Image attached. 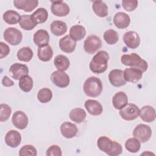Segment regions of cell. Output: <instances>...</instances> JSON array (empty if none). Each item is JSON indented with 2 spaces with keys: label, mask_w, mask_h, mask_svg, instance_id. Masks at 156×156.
<instances>
[{
  "label": "cell",
  "mask_w": 156,
  "mask_h": 156,
  "mask_svg": "<svg viewBox=\"0 0 156 156\" xmlns=\"http://www.w3.org/2000/svg\"><path fill=\"white\" fill-rule=\"evenodd\" d=\"M49 38V35L46 30L39 29L34 34L33 41L37 46L42 47L48 45Z\"/></svg>",
  "instance_id": "cell-17"
},
{
  "label": "cell",
  "mask_w": 156,
  "mask_h": 156,
  "mask_svg": "<svg viewBox=\"0 0 156 156\" xmlns=\"http://www.w3.org/2000/svg\"><path fill=\"white\" fill-rule=\"evenodd\" d=\"M99 149L110 156H116L122 152V146L105 136H100L97 141Z\"/></svg>",
  "instance_id": "cell-1"
},
{
  "label": "cell",
  "mask_w": 156,
  "mask_h": 156,
  "mask_svg": "<svg viewBox=\"0 0 156 156\" xmlns=\"http://www.w3.org/2000/svg\"><path fill=\"white\" fill-rule=\"evenodd\" d=\"M52 98L51 90L48 88L40 89L37 93V99L41 103L49 102Z\"/></svg>",
  "instance_id": "cell-37"
},
{
  "label": "cell",
  "mask_w": 156,
  "mask_h": 156,
  "mask_svg": "<svg viewBox=\"0 0 156 156\" xmlns=\"http://www.w3.org/2000/svg\"><path fill=\"white\" fill-rule=\"evenodd\" d=\"M152 135L151 127L144 124L137 125L133 131V136L141 143L148 141Z\"/></svg>",
  "instance_id": "cell-5"
},
{
  "label": "cell",
  "mask_w": 156,
  "mask_h": 156,
  "mask_svg": "<svg viewBox=\"0 0 156 156\" xmlns=\"http://www.w3.org/2000/svg\"><path fill=\"white\" fill-rule=\"evenodd\" d=\"M140 114L138 107L132 103L127 104L122 109L119 110V115L124 120L132 121L138 118Z\"/></svg>",
  "instance_id": "cell-7"
},
{
  "label": "cell",
  "mask_w": 156,
  "mask_h": 156,
  "mask_svg": "<svg viewBox=\"0 0 156 156\" xmlns=\"http://www.w3.org/2000/svg\"><path fill=\"white\" fill-rule=\"evenodd\" d=\"M20 17L18 12L12 10H7L4 13L2 16L4 21L9 24H15L19 23Z\"/></svg>",
  "instance_id": "cell-32"
},
{
  "label": "cell",
  "mask_w": 156,
  "mask_h": 156,
  "mask_svg": "<svg viewBox=\"0 0 156 156\" xmlns=\"http://www.w3.org/2000/svg\"><path fill=\"white\" fill-rule=\"evenodd\" d=\"M122 5L124 10L128 12H132L135 10L138 6V1H127L124 0L122 1Z\"/></svg>",
  "instance_id": "cell-41"
},
{
  "label": "cell",
  "mask_w": 156,
  "mask_h": 156,
  "mask_svg": "<svg viewBox=\"0 0 156 156\" xmlns=\"http://www.w3.org/2000/svg\"><path fill=\"white\" fill-rule=\"evenodd\" d=\"M14 6L26 12H32L38 4L37 0H15L13 1Z\"/></svg>",
  "instance_id": "cell-15"
},
{
  "label": "cell",
  "mask_w": 156,
  "mask_h": 156,
  "mask_svg": "<svg viewBox=\"0 0 156 156\" xmlns=\"http://www.w3.org/2000/svg\"><path fill=\"white\" fill-rule=\"evenodd\" d=\"M101 46L102 41L100 38L95 35H91L85 39L83 48L87 53L93 54L101 49Z\"/></svg>",
  "instance_id": "cell-8"
},
{
  "label": "cell",
  "mask_w": 156,
  "mask_h": 156,
  "mask_svg": "<svg viewBox=\"0 0 156 156\" xmlns=\"http://www.w3.org/2000/svg\"><path fill=\"white\" fill-rule=\"evenodd\" d=\"M46 155L47 156H61L62 155V150L58 146L52 145L47 149Z\"/></svg>",
  "instance_id": "cell-42"
},
{
  "label": "cell",
  "mask_w": 156,
  "mask_h": 156,
  "mask_svg": "<svg viewBox=\"0 0 156 156\" xmlns=\"http://www.w3.org/2000/svg\"><path fill=\"white\" fill-rule=\"evenodd\" d=\"M108 79L110 83L116 87H122L126 83V80L124 77L123 71L118 69H113L109 73Z\"/></svg>",
  "instance_id": "cell-12"
},
{
  "label": "cell",
  "mask_w": 156,
  "mask_h": 156,
  "mask_svg": "<svg viewBox=\"0 0 156 156\" xmlns=\"http://www.w3.org/2000/svg\"><path fill=\"white\" fill-rule=\"evenodd\" d=\"M123 73L125 80L132 83H136L141 79L143 76V72L141 70L133 68H126Z\"/></svg>",
  "instance_id": "cell-21"
},
{
  "label": "cell",
  "mask_w": 156,
  "mask_h": 156,
  "mask_svg": "<svg viewBox=\"0 0 156 156\" xmlns=\"http://www.w3.org/2000/svg\"><path fill=\"white\" fill-rule=\"evenodd\" d=\"M78 132L77 126L70 122H64L60 126V132L66 138L74 137Z\"/></svg>",
  "instance_id": "cell-22"
},
{
  "label": "cell",
  "mask_w": 156,
  "mask_h": 156,
  "mask_svg": "<svg viewBox=\"0 0 156 156\" xmlns=\"http://www.w3.org/2000/svg\"><path fill=\"white\" fill-rule=\"evenodd\" d=\"M85 28L81 25H74L70 28L69 36L76 41H80L83 39L85 37Z\"/></svg>",
  "instance_id": "cell-26"
},
{
  "label": "cell",
  "mask_w": 156,
  "mask_h": 156,
  "mask_svg": "<svg viewBox=\"0 0 156 156\" xmlns=\"http://www.w3.org/2000/svg\"><path fill=\"white\" fill-rule=\"evenodd\" d=\"M21 141V136L20 132L15 130H9L5 136V142L11 147H16Z\"/></svg>",
  "instance_id": "cell-16"
},
{
  "label": "cell",
  "mask_w": 156,
  "mask_h": 156,
  "mask_svg": "<svg viewBox=\"0 0 156 156\" xmlns=\"http://www.w3.org/2000/svg\"><path fill=\"white\" fill-rule=\"evenodd\" d=\"M76 41L71 38L69 35H66L60 39L59 47L60 49L66 53L73 52L76 48Z\"/></svg>",
  "instance_id": "cell-20"
},
{
  "label": "cell",
  "mask_w": 156,
  "mask_h": 156,
  "mask_svg": "<svg viewBox=\"0 0 156 156\" xmlns=\"http://www.w3.org/2000/svg\"><path fill=\"white\" fill-rule=\"evenodd\" d=\"M2 83L4 87H12L14 85V82L10 78H9L7 76H4L2 80Z\"/></svg>",
  "instance_id": "cell-44"
},
{
  "label": "cell",
  "mask_w": 156,
  "mask_h": 156,
  "mask_svg": "<svg viewBox=\"0 0 156 156\" xmlns=\"http://www.w3.org/2000/svg\"><path fill=\"white\" fill-rule=\"evenodd\" d=\"M54 64L58 71H65L69 67L70 62L66 56L63 55H58L54 60Z\"/></svg>",
  "instance_id": "cell-29"
},
{
  "label": "cell",
  "mask_w": 156,
  "mask_h": 156,
  "mask_svg": "<svg viewBox=\"0 0 156 156\" xmlns=\"http://www.w3.org/2000/svg\"><path fill=\"white\" fill-rule=\"evenodd\" d=\"M37 155V149L34 146L30 144L23 146L19 151V155L20 156H36Z\"/></svg>",
  "instance_id": "cell-40"
},
{
  "label": "cell",
  "mask_w": 156,
  "mask_h": 156,
  "mask_svg": "<svg viewBox=\"0 0 156 156\" xmlns=\"http://www.w3.org/2000/svg\"><path fill=\"white\" fill-rule=\"evenodd\" d=\"M113 23L118 29L127 28L130 23L129 16L124 12H118L113 17Z\"/></svg>",
  "instance_id": "cell-19"
},
{
  "label": "cell",
  "mask_w": 156,
  "mask_h": 156,
  "mask_svg": "<svg viewBox=\"0 0 156 156\" xmlns=\"http://www.w3.org/2000/svg\"><path fill=\"white\" fill-rule=\"evenodd\" d=\"M123 41L129 48L136 49L140 44V37L138 33L134 31H128L123 35Z\"/></svg>",
  "instance_id": "cell-13"
},
{
  "label": "cell",
  "mask_w": 156,
  "mask_h": 156,
  "mask_svg": "<svg viewBox=\"0 0 156 156\" xmlns=\"http://www.w3.org/2000/svg\"><path fill=\"white\" fill-rule=\"evenodd\" d=\"M140 118L146 122H151L155 121L156 115L155 109L150 105H145L140 110Z\"/></svg>",
  "instance_id": "cell-23"
},
{
  "label": "cell",
  "mask_w": 156,
  "mask_h": 156,
  "mask_svg": "<svg viewBox=\"0 0 156 156\" xmlns=\"http://www.w3.org/2000/svg\"><path fill=\"white\" fill-rule=\"evenodd\" d=\"M121 62L124 65L138 69L143 73L145 72L148 68L147 62L135 53L122 55L121 57Z\"/></svg>",
  "instance_id": "cell-3"
},
{
  "label": "cell",
  "mask_w": 156,
  "mask_h": 156,
  "mask_svg": "<svg viewBox=\"0 0 156 156\" xmlns=\"http://www.w3.org/2000/svg\"><path fill=\"white\" fill-rule=\"evenodd\" d=\"M33 79L28 76L25 75L21 77L19 80L18 85L20 89L24 92H29L33 88Z\"/></svg>",
  "instance_id": "cell-33"
},
{
  "label": "cell",
  "mask_w": 156,
  "mask_h": 156,
  "mask_svg": "<svg viewBox=\"0 0 156 156\" xmlns=\"http://www.w3.org/2000/svg\"><path fill=\"white\" fill-rule=\"evenodd\" d=\"M12 113V109L9 105L5 104L0 105V121L4 122L8 120Z\"/></svg>",
  "instance_id": "cell-39"
},
{
  "label": "cell",
  "mask_w": 156,
  "mask_h": 156,
  "mask_svg": "<svg viewBox=\"0 0 156 156\" xmlns=\"http://www.w3.org/2000/svg\"><path fill=\"white\" fill-rule=\"evenodd\" d=\"M9 72L14 79L20 80L23 76L28 74L29 69L27 65L24 64L16 63L11 65L9 68Z\"/></svg>",
  "instance_id": "cell-14"
},
{
  "label": "cell",
  "mask_w": 156,
  "mask_h": 156,
  "mask_svg": "<svg viewBox=\"0 0 156 156\" xmlns=\"http://www.w3.org/2000/svg\"><path fill=\"white\" fill-rule=\"evenodd\" d=\"M51 31L55 36L63 35L67 31L66 24L62 21H54L51 24Z\"/></svg>",
  "instance_id": "cell-25"
},
{
  "label": "cell",
  "mask_w": 156,
  "mask_h": 156,
  "mask_svg": "<svg viewBox=\"0 0 156 156\" xmlns=\"http://www.w3.org/2000/svg\"><path fill=\"white\" fill-rule=\"evenodd\" d=\"M92 9L96 15L99 17H105L108 15V7L102 1H95L92 5Z\"/></svg>",
  "instance_id": "cell-27"
},
{
  "label": "cell",
  "mask_w": 156,
  "mask_h": 156,
  "mask_svg": "<svg viewBox=\"0 0 156 156\" xmlns=\"http://www.w3.org/2000/svg\"><path fill=\"white\" fill-rule=\"evenodd\" d=\"M19 24L22 29L26 30H32L37 24L35 23L32 15H22L20 17Z\"/></svg>",
  "instance_id": "cell-30"
},
{
  "label": "cell",
  "mask_w": 156,
  "mask_h": 156,
  "mask_svg": "<svg viewBox=\"0 0 156 156\" xmlns=\"http://www.w3.org/2000/svg\"><path fill=\"white\" fill-rule=\"evenodd\" d=\"M31 15L35 23L38 24L46 21L48 17V13L46 9L41 7L36 10Z\"/></svg>",
  "instance_id": "cell-34"
},
{
  "label": "cell",
  "mask_w": 156,
  "mask_h": 156,
  "mask_svg": "<svg viewBox=\"0 0 156 156\" xmlns=\"http://www.w3.org/2000/svg\"><path fill=\"white\" fill-rule=\"evenodd\" d=\"M28 121L27 116L23 111H16L12 115V124L18 129H24L27 126Z\"/></svg>",
  "instance_id": "cell-11"
},
{
  "label": "cell",
  "mask_w": 156,
  "mask_h": 156,
  "mask_svg": "<svg viewBox=\"0 0 156 156\" xmlns=\"http://www.w3.org/2000/svg\"><path fill=\"white\" fill-rule=\"evenodd\" d=\"M51 10L52 14L57 16H65L69 13L70 9L65 2L62 1H51Z\"/></svg>",
  "instance_id": "cell-10"
},
{
  "label": "cell",
  "mask_w": 156,
  "mask_h": 156,
  "mask_svg": "<svg viewBox=\"0 0 156 156\" xmlns=\"http://www.w3.org/2000/svg\"><path fill=\"white\" fill-rule=\"evenodd\" d=\"M125 147L129 152L136 153L140 149V141L135 138H130L126 141Z\"/></svg>",
  "instance_id": "cell-36"
},
{
  "label": "cell",
  "mask_w": 156,
  "mask_h": 156,
  "mask_svg": "<svg viewBox=\"0 0 156 156\" xmlns=\"http://www.w3.org/2000/svg\"><path fill=\"white\" fill-rule=\"evenodd\" d=\"M4 40L12 46L18 45L22 41L23 35L21 32L15 27H8L4 32Z\"/></svg>",
  "instance_id": "cell-6"
},
{
  "label": "cell",
  "mask_w": 156,
  "mask_h": 156,
  "mask_svg": "<svg viewBox=\"0 0 156 156\" xmlns=\"http://www.w3.org/2000/svg\"><path fill=\"white\" fill-rule=\"evenodd\" d=\"M104 39L108 44H114L118 41L119 35L116 31L113 29H108L104 34Z\"/></svg>",
  "instance_id": "cell-38"
},
{
  "label": "cell",
  "mask_w": 156,
  "mask_h": 156,
  "mask_svg": "<svg viewBox=\"0 0 156 156\" xmlns=\"http://www.w3.org/2000/svg\"><path fill=\"white\" fill-rule=\"evenodd\" d=\"M33 51L29 47H23L17 52V58L20 61L27 62H29L33 57Z\"/></svg>",
  "instance_id": "cell-35"
},
{
  "label": "cell",
  "mask_w": 156,
  "mask_h": 156,
  "mask_svg": "<svg viewBox=\"0 0 156 156\" xmlns=\"http://www.w3.org/2000/svg\"><path fill=\"white\" fill-rule=\"evenodd\" d=\"M85 111L80 108H76L71 110L69 114V118L71 121L76 123H81L86 118Z\"/></svg>",
  "instance_id": "cell-31"
},
{
  "label": "cell",
  "mask_w": 156,
  "mask_h": 156,
  "mask_svg": "<svg viewBox=\"0 0 156 156\" xmlns=\"http://www.w3.org/2000/svg\"><path fill=\"white\" fill-rule=\"evenodd\" d=\"M53 55V51L49 45L38 47L37 49V56L43 62L49 61Z\"/></svg>",
  "instance_id": "cell-28"
},
{
  "label": "cell",
  "mask_w": 156,
  "mask_h": 156,
  "mask_svg": "<svg viewBox=\"0 0 156 156\" xmlns=\"http://www.w3.org/2000/svg\"><path fill=\"white\" fill-rule=\"evenodd\" d=\"M51 80L52 83L59 88H65L69 84V77L64 71H55L51 75Z\"/></svg>",
  "instance_id": "cell-9"
},
{
  "label": "cell",
  "mask_w": 156,
  "mask_h": 156,
  "mask_svg": "<svg viewBox=\"0 0 156 156\" xmlns=\"http://www.w3.org/2000/svg\"><path fill=\"white\" fill-rule=\"evenodd\" d=\"M113 107L117 110H121L128 104V98L124 92L116 93L112 98Z\"/></svg>",
  "instance_id": "cell-24"
},
{
  "label": "cell",
  "mask_w": 156,
  "mask_h": 156,
  "mask_svg": "<svg viewBox=\"0 0 156 156\" xmlns=\"http://www.w3.org/2000/svg\"><path fill=\"white\" fill-rule=\"evenodd\" d=\"M84 106L87 112L93 116L100 115L103 112L102 105L96 100L88 99L85 101Z\"/></svg>",
  "instance_id": "cell-18"
},
{
  "label": "cell",
  "mask_w": 156,
  "mask_h": 156,
  "mask_svg": "<svg viewBox=\"0 0 156 156\" xmlns=\"http://www.w3.org/2000/svg\"><path fill=\"white\" fill-rule=\"evenodd\" d=\"M83 88L87 96L95 98L101 94L103 87L102 82L99 78L91 76L85 81Z\"/></svg>",
  "instance_id": "cell-4"
},
{
  "label": "cell",
  "mask_w": 156,
  "mask_h": 156,
  "mask_svg": "<svg viewBox=\"0 0 156 156\" xmlns=\"http://www.w3.org/2000/svg\"><path fill=\"white\" fill-rule=\"evenodd\" d=\"M108 54L104 51H100L96 54L90 63V70L95 74H101L105 72L107 68Z\"/></svg>",
  "instance_id": "cell-2"
},
{
  "label": "cell",
  "mask_w": 156,
  "mask_h": 156,
  "mask_svg": "<svg viewBox=\"0 0 156 156\" xmlns=\"http://www.w3.org/2000/svg\"><path fill=\"white\" fill-rule=\"evenodd\" d=\"M0 49H1V53H0V58H2L6 56H7L10 52V48L7 44L3 42H0Z\"/></svg>",
  "instance_id": "cell-43"
}]
</instances>
